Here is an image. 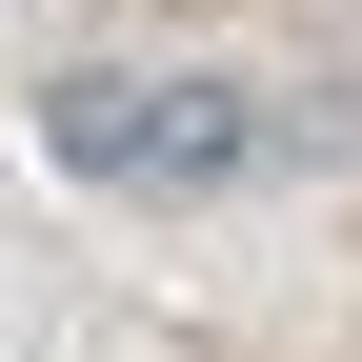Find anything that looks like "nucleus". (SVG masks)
Listing matches in <instances>:
<instances>
[{
    "mask_svg": "<svg viewBox=\"0 0 362 362\" xmlns=\"http://www.w3.org/2000/svg\"><path fill=\"white\" fill-rule=\"evenodd\" d=\"M262 81H221V61H81V81H40V161L61 181H121V202H221V181H262Z\"/></svg>",
    "mask_w": 362,
    "mask_h": 362,
    "instance_id": "obj_1",
    "label": "nucleus"
}]
</instances>
